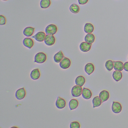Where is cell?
Masks as SVG:
<instances>
[{
	"label": "cell",
	"instance_id": "5bb4252c",
	"mask_svg": "<svg viewBox=\"0 0 128 128\" xmlns=\"http://www.w3.org/2000/svg\"><path fill=\"white\" fill-rule=\"evenodd\" d=\"M100 98L102 100V102L107 101L109 98L110 95L109 92L106 90H103L101 91L99 95Z\"/></svg>",
	"mask_w": 128,
	"mask_h": 128
},
{
	"label": "cell",
	"instance_id": "30bf717a",
	"mask_svg": "<svg viewBox=\"0 0 128 128\" xmlns=\"http://www.w3.org/2000/svg\"><path fill=\"white\" fill-rule=\"evenodd\" d=\"M92 44H89L86 42H83L80 44V49L81 51L86 52L89 51L91 48Z\"/></svg>",
	"mask_w": 128,
	"mask_h": 128
},
{
	"label": "cell",
	"instance_id": "3957f363",
	"mask_svg": "<svg viewBox=\"0 0 128 128\" xmlns=\"http://www.w3.org/2000/svg\"><path fill=\"white\" fill-rule=\"evenodd\" d=\"M82 90L83 89L82 86L76 85L74 86L72 88L71 93L72 96L78 97L82 94Z\"/></svg>",
	"mask_w": 128,
	"mask_h": 128
},
{
	"label": "cell",
	"instance_id": "44dd1931",
	"mask_svg": "<svg viewBox=\"0 0 128 128\" xmlns=\"http://www.w3.org/2000/svg\"><path fill=\"white\" fill-rule=\"evenodd\" d=\"M84 30L86 33H92L94 30V27L92 24L87 23L84 25Z\"/></svg>",
	"mask_w": 128,
	"mask_h": 128
},
{
	"label": "cell",
	"instance_id": "ffe728a7",
	"mask_svg": "<svg viewBox=\"0 0 128 128\" xmlns=\"http://www.w3.org/2000/svg\"><path fill=\"white\" fill-rule=\"evenodd\" d=\"M112 77L114 80L118 82L122 78V74L120 71L115 70L113 72Z\"/></svg>",
	"mask_w": 128,
	"mask_h": 128
},
{
	"label": "cell",
	"instance_id": "5b68a950",
	"mask_svg": "<svg viewBox=\"0 0 128 128\" xmlns=\"http://www.w3.org/2000/svg\"><path fill=\"white\" fill-rule=\"evenodd\" d=\"M71 61L70 59L67 58L65 57L60 62V68L63 69H66L70 67Z\"/></svg>",
	"mask_w": 128,
	"mask_h": 128
},
{
	"label": "cell",
	"instance_id": "ac0fdd59",
	"mask_svg": "<svg viewBox=\"0 0 128 128\" xmlns=\"http://www.w3.org/2000/svg\"><path fill=\"white\" fill-rule=\"evenodd\" d=\"M114 69L115 70L121 72L124 69V64L121 61H114Z\"/></svg>",
	"mask_w": 128,
	"mask_h": 128
},
{
	"label": "cell",
	"instance_id": "8fae6325",
	"mask_svg": "<svg viewBox=\"0 0 128 128\" xmlns=\"http://www.w3.org/2000/svg\"><path fill=\"white\" fill-rule=\"evenodd\" d=\"M23 44L25 47L30 49L34 45V41L31 38H26L23 40Z\"/></svg>",
	"mask_w": 128,
	"mask_h": 128
},
{
	"label": "cell",
	"instance_id": "d4e9b609",
	"mask_svg": "<svg viewBox=\"0 0 128 128\" xmlns=\"http://www.w3.org/2000/svg\"><path fill=\"white\" fill-rule=\"evenodd\" d=\"M102 100L99 96H96L92 100L93 105V108L99 107L102 104Z\"/></svg>",
	"mask_w": 128,
	"mask_h": 128
},
{
	"label": "cell",
	"instance_id": "83f0119b",
	"mask_svg": "<svg viewBox=\"0 0 128 128\" xmlns=\"http://www.w3.org/2000/svg\"><path fill=\"white\" fill-rule=\"evenodd\" d=\"M80 125L78 121H74L72 122L70 124V128H80Z\"/></svg>",
	"mask_w": 128,
	"mask_h": 128
},
{
	"label": "cell",
	"instance_id": "6da1fadb",
	"mask_svg": "<svg viewBox=\"0 0 128 128\" xmlns=\"http://www.w3.org/2000/svg\"><path fill=\"white\" fill-rule=\"evenodd\" d=\"M47 55L43 52L37 53L34 58V62L38 64H42L47 60Z\"/></svg>",
	"mask_w": 128,
	"mask_h": 128
},
{
	"label": "cell",
	"instance_id": "603a6c76",
	"mask_svg": "<svg viewBox=\"0 0 128 128\" xmlns=\"http://www.w3.org/2000/svg\"><path fill=\"white\" fill-rule=\"evenodd\" d=\"M86 80L84 76H80L76 78L75 80V84L77 85L82 87L85 84Z\"/></svg>",
	"mask_w": 128,
	"mask_h": 128
},
{
	"label": "cell",
	"instance_id": "484cf974",
	"mask_svg": "<svg viewBox=\"0 0 128 128\" xmlns=\"http://www.w3.org/2000/svg\"><path fill=\"white\" fill-rule=\"evenodd\" d=\"M70 10L71 12L74 14H77L80 11L79 6L77 4H73L71 5L70 7Z\"/></svg>",
	"mask_w": 128,
	"mask_h": 128
},
{
	"label": "cell",
	"instance_id": "cb8c5ba5",
	"mask_svg": "<svg viewBox=\"0 0 128 128\" xmlns=\"http://www.w3.org/2000/svg\"><path fill=\"white\" fill-rule=\"evenodd\" d=\"M51 4L50 0H41L40 2V7L42 9L48 8Z\"/></svg>",
	"mask_w": 128,
	"mask_h": 128
},
{
	"label": "cell",
	"instance_id": "7c38bea8",
	"mask_svg": "<svg viewBox=\"0 0 128 128\" xmlns=\"http://www.w3.org/2000/svg\"><path fill=\"white\" fill-rule=\"evenodd\" d=\"M82 96L85 99H90L92 96V92L90 89L84 88L82 90Z\"/></svg>",
	"mask_w": 128,
	"mask_h": 128
},
{
	"label": "cell",
	"instance_id": "4fadbf2b",
	"mask_svg": "<svg viewBox=\"0 0 128 128\" xmlns=\"http://www.w3.org/2000/svg\"><path fill=\"white\" fill-rule=\"evenodd\" d=\"M40 76L41 73L38 68H36L33 70L30 73V78L32 80H38L40 78Z\"/></svg>",
	"mask_w": 128,
	"mask_h": 128
},
{
	"label": "cell",
	"instance_id": "8992f818",
	"mask_svg": "<svg viewBox=\"0 0 128 128\" xmlns=\"http://www.w3.org/2000/svg\"><path fill=\"white\" fill-rule=\"evenodd\" d=\"M44 42L48 46H52L55 43L56 39L54 35H47Z\"/></svg>",
	"mask_w": 128,
	"mask_h": 128
},
{
	"label": "cell",
	"instance_id": "1f68e13d",
	"mask_svg": "<svg viewBox=\"0 0 128 128\" xmlns=\"http://www.w3.org/2000/svg\"><path fill=\"white\" fill-rule=\"evenodd\" d=\"M3 0V1H7L8 0Z\"/></svg>",
	"mask_w": 128,
	"mask_h": 128
},
{
	"label": "cell",
	"instance_id": "f1b7e54d",
	"mask_svg": "<svg viewBox=\"0 0 128 128\" xmlns=\"http://www.w3.org/2000/svg\"><path fill=\"white\" fill-rule=\"evenodd\" d=\"M6 17L4 16L0 15V25H5L6 24Z\"/></svg>",
	"mask_w": 128,
	"mask_h": 128
},
{
	"label": "cell",
	"instance_id": "7402d4cb",
	"mask_svg": "<svg viewBox=\"0 0 128 128\" xmlns=\"http://www.w3.org/2000/svg\"><path fill=\"white\" fill-rule=\"evenodd\" d=\"M95 40V36L92 33L88 34L84 38V40L86 42L89 44H92Z\"/></svg>",
	"mask_w": 128,
	"mask_h": 128
},
{
	"label": "cell",
	"instance_id": "4dcf8cb0",
	"mask_svg": "<svg viewBox=\"0 0 128 128\" xmlns=\"http://www.w3.org/2000/svg\"><path fill=\"white\" fill-rule=\"evenodd\" d=\"M124 68L125 71L128 72V62H126L124 63Z\"/></svg>",
	"mask_w": 128,
	"mask_h": 128
},
{
	"label": "cell",
	"instance_id": "4316f807",
	"mask_svg": "<svg viewBox=\"0 0 128 128\" xmlns=\"http://www.w3.org/2000/svg\"><path fill=\"white\" fill-rule=\"evenodd\" d=\"M105 67L108 71L112 70L114 68V61L111 60H108L106 61L105 64Z\"/></svg>",
	"mask_w": 128,
	"mask_h": 128
},
{
	"label": "cell",
	"instance_id": "d6986e66",
	"mask_svg": "<svg viewBox=\"0 0 128 128\" xmlns=\"http://www.w3.org/2000/svg\"><path fill=\"white\" fill-rule=\"evenodd\" d=\"M78 102L77 100L76 99H72L70 101L69 103V107L70 110H74L76 109L78 105Z\"/></svg>",
	"mask_w": 128,
	"mask_h": 128
},
{
	"label": "cell",
	"instance_id": "277c9868",
	"mask_svg": "<svg viewBox=\"0 0 128 128\" xmlns=\"http://www.w3.org/2000/svg\"><path fill=\"white\" fill-rule=\"evenodd\" d=\"M26 92L24 88H20L16 91L15 96L16 98L18 100H22L25 98Z\"/></svg>",
	"mask_w": 128,
	"mask_h": 128
},
{
	"label": "cell",
	"instance_id": "d6a6232c",
	"mask_svg": "<svg viewBox=\"0 0 128 128\" xmlns=\"http://www.w3.org/2000/svg\"></svg>",
	"mask_w": 128,
	"mask_h": 128
},
{
	"label": "cell",
	"instance_id": "9c48e42d",
	"mask_svg": "<svg viewBox=\"0 0 128 128\" xmlns=\"http://www.w3.org/2000/svg\"><path fill=\"white\" fill-rule=\"evenodd\" d=\"M46 36V34L44 32H39L33 36L32 38H34L37 42H42L44 41Z\"/></svg>",
	"mask_w": 128,
	"mask_h": 128
},
{
	"label": "cell",
	"instance_id": "e0dca14e",
	"mask_svg": "<svg viewBox=\"0 0 128 128\" xmlns=\"http://www.w3.org/2000/svg\"><path fill=\"white\" fill-rule=\"evenodd\" d=\"M64 55L62 51L60 50L54 56V59L55 62L60 63L64 58Z\"/></svg>",
	"mask_w": 128,
	"mask_h": 128
},
{
	"label": "cell",
	"instance_id": "7a4b0ae2",
	"mask_svg": "<svg viewBox=\"0 0 128 128\" xmlns=\"http://www.w3.org/2000/svg\"><path fill=\"white\" fill-rule=\"evenodd\" d=\"M58 31L57 26L55 24H50L46 27L45 32L47 35H54Z\"/></svg>",
	"mask_w": 128,
	"mask_h": 128
},
{
	"label": "cell",
	"instance_id": "9a60e30c",
	"mask_svg": "<svg viewBox=\"0 0 128 128\" xmlns=\"http://www.w3.org/2000/svg\"><path fill=\"white\" fill-rule=\"evenodd\" d=\"M35 28L31 27H28L24 30L23 34L27 37L32 36L35 31Z\"/></svg>",
	"mask_w": 128,
	"mask_h": 128
},
{
	"label": "cell",
	"instance_id": "52a82bcc",
	"mask_svg": "<svg viewBox=\"0 0 128 128\" xmlns=\"http://www.w3.org/2000/svg\"><path fill=\"white\" fill-rule=\"evenodd\" d=\"M112 109L114 113L119 114L122 111V105L118 102H113L112 106Z\"/></svg>",
	"mask_w": 128,
	"mask_h": 128
},
{
	"label": "cell",
	"instance_id": "2e32d148",
	"mask_svg": "<svg viewBox=\"0 0 128 128\" xmlns=\"http://www.w3.org/2000/svg\"><path fill=\"white\" fill-rule=\"evenodd\" d=\"M95 70V67L92 64L88 63L86 64L84 67V71L88 75H90L94 72Z\"/></svg>",
	"mask_w": 128,
	"mask_h": 128
},
{
	"label": "cell",
	"instance_id": "ba28073f",
	"mask_svg": "<svg viewBox=\"0 0 128 128\" xmlns=\"http://www.w3.org/2000/svg\"><path fill=\"white\" fill-rule=\"evenodd\" d=\"M66 100L60 96L58 97L56 102V106L59 109H62L66 107Z\"/></svg>",
	"mask_w": 128,
	"mask_h": 128
},
{
	"label": "cell",
	"instance_id": "f546056e",
	"mask_svg": "<svg viewBox=\"0 0 128 128\" xmlns=\"http://www.w3.org/2000/svg\"><path fill=\"white\" fill-rule=\"evenodd\" d=\"M78 2L80 5H84L87 3L89 0H78Z\"/></svg>",
	"mask_w": 128,
	"mask_h": 128
}]
</instances>
